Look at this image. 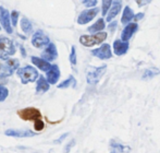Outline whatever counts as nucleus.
I'll return each instance as SVG.
<instances>
[{
    "mask_svg": "<svg viewBox=\"0 0 160 153\" xmlns=\"http://www.w3.org/2000/svg\"><path fill=\"white\" fill-rule=\"evenodd\" d=\"M20 67V62L18 59H8L1 68V73H0V78H9L13 75L15 70H18Z\"/></svg>",
    "mask_w": 160,
    "mask_h": 153,
    "instance_id": "423d86ee",
    "label": "nucleus"
},
{
    "mask_svg": "<svg viewBox=\"0 0 160 153\" xmlns=\"http://www.w3.org/2000/svg\"><path fill=\"white\" fill-rule=\"evenodd\" d=\"M112 4V1L111 0H105V1L101 2V14L103 15V17H106L108 13V11H109L110 7H111Z\"/></svg>",
    "mask_w": 160,
    "mask_h": 153,
    "instance_id": "393cba45",
    "label": "nucleus"
},
{
    "mask_svg": "<svg viewBox=\"0 0 160 153\" xmlns=\"http://www.w3.org/2000/svg\"><path fill=\"white\" fill-rule=\"evenodd\" d=\"M49 87H50V84L47 82L44 76H38L37 83H36V92L37 93H45L49 90Z\"/></svg>",
    "mask_w": 160,
    "mask_h": 153,
    "instance_id": "6ab92c4d",
    "label": "nucleus"
},
{
    "mask_svg": "<svg viewBox=\"0 0 160 153\" xmlns=\"http://www.w3.org/2000/svg\"><path fill=\"white\" fill-rule=\"evenodd\" d=\"M117 25H118V23H117L116 21H113V22H110V23H109V25H108V29H109V31H110V32H111V33H113L114 31H116Z\"/></svg>",
    "mask_w": 160,
    "mask_h": 153,
    "instance_id": "473e14b6",
    "label": "nucleus"
},
{
    "mask_svg": "<svg viewBox=\"0 0 160 153\" xmlns=\"http://www.w3.org/2000/svg\"><path fill=\"white\" fill-rule=\"evenodd\" d=\"M17 114L20 118L26 121H35L38 119H42V113L36 107H26V108L19 109Z\"/></svg>",
    "mask_w": 160,
    "mask_h": 153,
    "instance_id": "39448f33",
    "label": "nucleus"
},
{
    "mask_svg": "<svg viewBox=\"0 0 160 153\" xmlns=\"http://www.w3.org/2000/svg\"><path fill=\"white\" fill-rule=\"evenodd\" d=\"M31 60H32V62L35 65L36 67H37V68H39L40 70L44 71V72H47V71L51 68L50 62L46 61V60L42 59V58H39V57H35V56H33V57L31 58Z\"/></svg>",
    "mask_w": 160,
    "mask_h": 153,
    "instance_id": "f3484780",
    "label": "nucleus"
},
{
    "mask_svg": "<svg viewBox=\"0 0 160 153\" xmlns=\"http://www.w3.org/2000/svg\"><path fill=\"white\" fill-rule=\"evenodd\" d=\"M20 12H18L17 10H13L10 14V21H11V25L12 26H17L18 25V19H19Z\"/></svg>",
    "mask_w": 160,
    "mask_h": 153,
    "instance_id": "bb28decb",
    "label": "nucleus"
},
{
    "mask_svg": "<svg viewBox=\"0 0 160 153\" xmlns=\"http://www.w3.org/2000/svg\"><path fill=\"white\" fill-rule=\"evenodd\" d=\"M91 54L101 60H107L112 57L111 47H110V44H107V43L102 44L100 47H98V48L93 49V50L91 51Z\"/></svg>",
    "mask_w": 160,
    "mask_h": 153,
    "instance_id": "0eeeda50",
    "label": "nucleus"
},
{
    "mask_svg": "<svg viewBox=\"0 0 160 153\" xmlns=\"http://www.w3.org/2000/svg\"><path fill=\"white\" fill-rule=\"evenodd\" d=\"M110 147H111V149L114 150L116 152H120V153H128L131 151L130 147L121 145V143L117 142L116 140H110Z\"/></svg>",
    "mask_w": 160,
    "mask_h": 153,
    "instance_id": "412c9836",
    "label": "nucleus"
},
{
    "mask_svg": "<svg viewBox=\"0 0 160 153\" xmlns=\"http://www.w3.org/2000/svg\"><path fill=\"white\" fill-rule=\"evenodd\" d=\"M20 48H21V51H22V56H23V57H25L26 54H25V50H24L23 46H20Z\"/></svg>",
    "mask_w": 160,
    "mask_h": 153,
    "instance_id": "c9c22d12",
    "label": "nucleus"
},
{
    "mask_svg": "<svg viewBox=\"0 0 160 153\" xmlns=\"http://www.w3.org/2000/svg\"><path fill=\"white\" fill-rule=\"evenodd\" d=\"M75 145V140H71L69 143L67 145V147L64 148V153H69L70 152V150L72 149V148Z\"/></svg>",
    "mask_w": 160,
    "mask_h": 153,
    "instance_id": "7c9ffc66",
    "label": "nucleus"
},
{
    "mask_svg": "<svg viewBox=\"0 0 160 153\" xmlns=\"http://www.w3.org/2000/svg\"><path fill=\"white\" fill-rule=\"evenodd\" d=\"M144 18V13L143 12H138V13H136V14H134V21H135V23H136L137 21H141L142 19Z\"/></svg>",
    "mask_w": 160,
    "mask_h": 153,
    "instance_id": "72a5a7b5",
    "label": "nucleus"
},
{
    "mask_svg": "<svg viewBox=\"0 0 160 153\" xmlns=\"http://www.w3.org/2000/svg\"><path fill=\"white\" fill-rule=\"evenodd\" d=\"M68 136H69V132H65V134H63V135H62V136H60L59 138L57 139V140L53 141V143H56V145H59V143H61L62 141H63Z\"/></svg>",
    "mask_w": 160,
    "mask_h": 153,
    "instance_id": "2f4dec72",
    "label": "nucleus"
},
{
    "mask_svg": "<svg viewBox=\"0 0 160 153\" xmlns=\"http://www.w3.org/2000/svg\"><path fill=\"white\" fill-rule=\"evenodd\" d=\"M20 25H21V29L26 35H30L31 33L33 32V24L31 23V21L26 18H22L21 22H20Z\"/></svg>",
    "mask_w": 160,
    "mask_h": 153,
    "instance_id": "4be33fe9",
    "label": "nucleus"
},
{
    "mask_svg": "<svg viewBox=\"0 0 160 153\" xmlns=\"http://www.w3.org/2000/svg\"><path fill=\"white\" fill-rule=\"evenodd\" d=\"M0 23H1L2 28L4 29V31L8 34H12L13 29L10 21V13H9V11L4 7L1 6H0Z\"/></svg>",
    "mask_w": 160,
    "mask_h": 153,
    "instance_id": "1a4fd4ad",
    "label": "nucleus"
},
{
    "mask_svg": "<svg viewBox=\"0 0 160 153\" xmlns=\"http://www.w3.org/2000/svg\"><path fill=\"white\" fill-rule=\"evenodd\" d=\"M70 62H71L73 66H75L76 62H78V58H76V48L75 46L71 47V53H70Z\"/></svg>",
    "mask_w": 160,
    "mask_h": 153,
    "instance_id": "cd10ccee",
    "label": "nucleus"
},
{
    "mask_svg": "<svg viewBox=\"0 0 160 153\" xmlns=\"http://www.w3.org/2000/svg\"><path fill=\"white\" fill-rule=\"evenodd\" d=\"M58 58V50L57 47L53 43H49L46 46L45 50L42 53V59L46 60V61H53Z\"/></svg>",
    "mask_w": 160,
    "mask_h": 153,
    "instance_id": "9b49d317",
    "label": "nucleus"
},
{
    "mask_svg": "<svg viewBox=\"0 0 160 153\" xmlns=\"http://www.w3.org/2000/svg\"><path fill=\"white\" fill-rule=\"evenodd\" d=\"M137 30H138V24L135 23V22L134 23H132V22L128 23V25H125V28L123 29L122 33H121V40L122 42H128Z\"/></svg>",
    "mask_w": 160,
    "mask_h": 153,
    "instance_id": "4468645a",
    "label": "nucleus"
},
{
    "mask_svg": "<svg viewBox=\"0 0 160 153\" xmlns=\"http://www.w3.org/2000/svg\"><path fill=\"white\" fill-rule=\"evenodd\" d=\"M97 3H98L97 0H84V1H83V4L88 9L95 8V7L97 6Z\"/></svg>",
    "mask_w": 160,
    "mask_h": 153,
    "instance_id": "c756f323",
    "label": "nucleus"
},
{
    "mask_svg": "<svg viewBox=\"0 0 160 153\" xmlns=\"http://www.w3.org/2000/svg\"><path fill=\"white\" fill-rule=\"evenodd\" d=\"M105 28H106L105 19H103V18H100V19L97 20V21L93 24V25L89 26L87 30H88V32L92 33V34H97V33L102 32V30Z\"/></svg>",
    "mask_w": 160,
    "mask_h": 153,
    "instance_id": "a211bd4d",
    "label": "nucleus"
},
{
    "mask_svg": "<svg viewBox=\"0 0 160 153\" xmlns=\"http://www.w3.org/2000/svg\"><path fill=\"white\" fill-rule=\"evenodd\" d=\"M128 50V42H122L121 40H116L113 42V51L117 56H122Z\"/></svg>",
    "mask_w": 160,
    "mask_h": 153,
    "instance_id": "dca6fc26",
    "label": "nucleus"
},
{
    "mask_svg": "<svg viewBox=\"0 0 160 153\" xmlns=\"http://www.w3.org/2000/svg\"><path fill=\"white\" fill-rule=\"evenodd\" d=\"M160 73L159 69L157 68H152V69H147V70L144 71L143 76H142V79L143 80H149V79H152L154 76H158Z\"/></svg>",
    "mask_w": 160,
    "mask_h": 153,
    "instance_id": "b1692460",
    "label": "nucleus"
},
{
    "mask_svg": "<svg viewBox=\"0 0 160 153\" xmlns=\"http://www.w3.org/2000/svg\"><path fill=\"white\" fill-rule=\"evenodd\" d=\"M121 8H122V2L121 1H112V4L110 7L109 11H108L107 15H106V21L107 22H111L117 15L119 14Z\"/></svg>",
    "mask_w": 160,
    "mask_h": 153,
    "instance_id": "2eb2a0df",
    "label": "nucleus"
},
{
    "mask_svg": "<svg viewBox=\"0 0 160 153\" xmlns=\"http://www.w3.org/2000/svg\"><path fill=\"white\" fill-rule=\"evenodd\" d=\"M34 128H35L36 131H42V129L45 128V123L42 120V119H38V120L34 121Z\"/></svg>",
    "mask_w": 160,
    "mask_h": 153,
    "instance_id": "c85d7f7f",
    "label": "nucleus"
},
{
    "mask_svg": "<svg viewBox=\"0 0 160 153\" xmlns=\"http://www.w3.org/2000/svg\"><path fill=\"white\" fill-rule=\"evenodd\" d=\"M108 34L106 32H100L93 35H82L80 37V43L85 47H93L95 45H99L107 40Z\"/></svg>",
    "mask_w": 160,
    "mask_h": 153,
    "instance_id": "7ed1b4c3",
    "label": "nucleus"
},
{
    "mask_svg": "<svg viewBox=\"0 0 160 153\" xmlns=\"http://www.w3.org/2000/svg\"><path fill=\"white\" fill-rule=\"evenodd\" d=\"M8 95H9V90L7 89L4 85L0 84V103L6 101V98H8Z\"/></svg>",
    "mask_w": 160,
    "mask_h": 153,
    "instance_id": "a878e982",
    "label": "nucleus"
},
{
    "mask_svg": "<svg viewBox=\"0 0 160 153\" xmlns=\"http://www.w3.org/2000/svg\"><path fill=\"white\" fill-rule=\"evenodd\" d=\"M99 13V9L95 7V8L92 9H87V10H84L80 13L78 18V23L80 25H84V24H87L88 22H91L93 19H95V17Z\"/></svg>",
    "mask_w": 160,
    "mask_h": 153,
    "instance_id": "6e6552de",
    "label": "nucleus"
},
{
    "mask_svg": "<svg viewBox=\"0 0 160 153\" xmlns=\"http://www.w3.org/2000/svg\"><path fill=\"white\" fill-rule=\"evenodd\" d=\"M60 78V69L58 65H51V68L46 72V80L49 84H57Z\"/></svg>",
    "mask_w": 160,
    "mask_h": 153,
    "instance_id": "f8f14e48",
    "label": "nucleus"
},
{
    "mask_svg": "<svg viewBox=\"0 0 160 153\" xmlns=\"http://www.w3.org/2000/svg\"><path fill=\"white\" fill-rule=\"evenodd\" d=\"M0 30H1V28H0Z\"/></svg>",
    "mask_w": 160,
    "mask_h": 153,
    "instance_id": "4c0bfd02",
    "label": "nucleus"
},
{
    "mask_svg": "<svg viewBox=\"0 0 160 153\" xmlns=\"http://www.w3.org/2000/svg\"><path fill=\"white\" fill-rule=\"evenodd\" d=\"M49 37L45 34L42 31L38 30L36 31L32 36V45L36 48H40V47L47 46L49 44Z\"/></svg>",
    "mask_w": 160,
    "mask_h": 153,
    "instance_id": "9d476101",
    "label": "nucleus"
},
{
    "mask_svg": "<svg viewBox=\"0 0 160 153\" xmlns=\"http://www.w3.org/2000/svg\"><path fill=\"white\" fill-rule=\"evenodd\" d=\"M134 19V12H133L132 8L131 7L127 6L123 10V14L122 18H121V23L123 25H128V23H131V21Z\"/></svg>",
    "mask_w": 160,
    "mask_h": 153,
    "instance_id": "aec40b11",
    "label": "nucleus"
},
{
    "mask_svg": "<svg viewBox=\"0 0 160 153\" xmlns=\"http://www.w3.org/2000/svg\"><path fill=\"white\" fill-rule=\"evenodd\" d=\"M76 87V80L73 76H70L67 80L62 81L61 83L58 84V89H68V87Z\"/></svg>",
    "mask_w": 160,
    "mask_h": 153,
    "instance_id": "5701e85b",
    "label": "nucleus"
},
{
    "mask_svg": "<svg viewBox=\"0 0 160 153\" xmlns=\"http://www.w3.org/2000/svg\"><path fill=\"white\" fill-rule=\"evenodd\" d=\"M110 153H118V152H116L114 150H111V151H110Z\"/></svg>",
    "mask_w": 160,
    "mask_h": 153,
    "instance_id": "e433bc0d",
    "label": "nucleus"
},
{
    "mask_svg": "<svg viewBox=\"0 0 160 153\" xmlns=\"http://www.w3.org/2000/svg\"><path fill=\"white\" fill-rule=\"evenodd\" d=\"M137 6L139 7V8H142V7L144 6H147V4L150 3V0H147V1H143V0H138V1H136Z\"/></svg>",
    "mask_w": 160,
    "mask_h": 153,
    "instance_id": "f704fd0d",
    "label": "nucleus"
},
{
    "mask_svg": "<svg viewBox=\"0 0 160 153\" xmlns=\"http://www.w3.org/2000/svg\"><path fill=\"white\" fill-rule=\"evenodd\" d=\"M107 71V65H102L100 67H92L87 70L86 80L87 83L91 85H95L100 81L101 76Z\"/></svg>",
    "mask_w": 160,
    "mask_h": 153,
    "instance_id": "20e7f679",
    "label": "nucleus"
},
{
    "mask_svg": "<svg viewBox=\"0 0 160 153\" xmlns=\"http://www.w3.org/2000/svg\"><path fill=\"white\" fill-rule=\"evenodd\" d=\"M15 48L14 42L6 36H0V59L8 60L10 56L14 55Z\"/></svg>",
    "mask_w": 160,
    "mask_h": 153,
    "instance_id": "f257e3e1",
    "label": "nucleus"
},
{
    "mask_svg": "<svg viewBox=\"0 0 160 153\" xmlns=\"http://www.w3.org/2000/svg\"><path fill=\"white\" fill-rule=\"evenodd\" d=\"M4 135L14 138H30L37 135V132H33L31 130H18V129H8L4 131Z\"/></svg>",
    "mask_w": 160,
    "mask_h": 153,
    "instance_id": "ddd939ff",
    "label": "nucleus"
},
{
    "mask_svg": "<svg viewBox=\"0 0 160 153\" xmlns=\"http://www.w3.org/2000/svg\"><path fill=\"white\" fill-rule=\"evenodd\" d=\"M17 73L19 76V78L21 79V82L23 84L35 82L36 79L38 78V71L32 66H25L22 67V68H19L17 70Z\"/></svg>",
    "mask_w": 160,
    "mask_h": 153,
    "instance_id": "f03ea898",
    "label": "nucleus"
}]
</instances>
